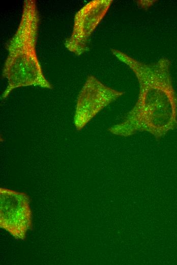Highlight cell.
Masks as SVG:
<instances>
[{
	"instance_id": "obj_1",
	"label": "cell",
	"mask_w": 177,
	"mask_h": 265,
	"mask_svg": "<svg viewBox=\"0 0 177 265\" xmlns=\"http://www.w3.org/2000/svg\"><path fill=\"white\" fill-rule=\"evenodd\" d=\"M111 52L135 74L139 92L135 105L123 121L108 130L125 137L146 131L159 139L177 128V93L172 84L171 61L161 58L145 63L117 49H112Z\"/></svg>"
},
{
	"instance_id": "obj_2",
	"label": "cell",
	"mask_w": 177,
	"mask_h": 265,
	"mask_svg": "<svg viewBox=\"0 0 177 265\" xmlns=\"http://www.w3.org/2000/svg\"><path fill=\"white\" fill-rule=\"evenodd\" d=\"M39 21L36 1H24L19 24L8 46V54L2 72L8 85L2 99L7 97L14 89L21 87L52 88L44 75L37 56Z\"/></svg>"
},
{
	"instance_id": "obj_3",
	"label": "cell",
	"mask_w": 177,
	"mask_h": 265,
	"mask_svg": "<svg viewBox=\"0 0 177 265\" xmlns=\"http://www.w3.org/2000/svg\"><path fill=\"white\" fill-rule=\"evenodd\" d=\"M29 203L25 193L0 188V226L16 239L24 240L32 227Z\"/></svg>"
},
{
	"instance_id": "obj_4",
	"label": "cell",
	"mask_w": 177,
	"mask_h": 265,
	"mask_svg": "<svg viewBox=\"0 0 177 265\" xmlns=\"http://www.w3.org/2000/svg\"><path fill=\"white\" fill-rule=\"evenodd\" d=\"M124 94L89 75L77 99L74 117L76 129L81 130L102 110Z\"/></svg>"
},
{
	"instance_id": "obj_5",
	"label": "cell",
	"mask_w": 177,
	"mask_h": 265,
	"mask_svg": "<svg viewBox=\"0 0 177 265\" xmlns=\"http://www.w3.org/2000/svg\"><path fill=\"white\" fill-rule=\"evenodd\" d=\"M112 2V0L92 1L77 12L72 32L65 43L68 50L78 56L87 50L91 35L105 16Z\"/></svg>"
},
{
	"instance_id": "obj_6",
	"label": "cell",
	"mask_w": 177,
	"mask_h": 265,
	"mask_svg": "<svg viewBox=\"0 0 177 265\" xmlns=\"http://www.w3.org/2000/svg\"><path fill=\"white\" fill-rule=\"evenodd\" d=\"M139 2H138V3L140 4V6H141L142 8H143V7H150L151 6H152L153 4V3H154V2H155V1H145V3H144V1H140Z\"/></svg>"
}]
</instances>
